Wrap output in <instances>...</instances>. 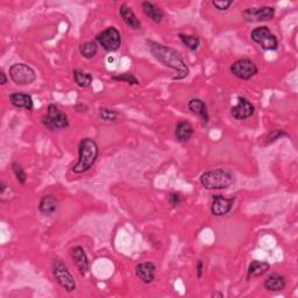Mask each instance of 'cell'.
I'll return each instance as SVG.
<instances>
[{"instance_id":"6da1fadb","label":"cell","mask_w":298,"mask_h":298,"mask_svg":"<svg viewBox=\"0 0 298 298\" xmlns=\"http://www.w3.org/2000/svg\"><path fill=\"white\" fill-rule=\"evenodd\" d=\"M147 45L152 55L159 62L165 65L166 68H170L176 71V76H174L173 80L181 81L189 76L190 70L176 50L164 45H160V43L154 41H147Z\"/></svg>"},{"instance_id":"7a4b0ae2","label":"cell","mask_w":298,"mask_h":298,"mask_svg":"<svg viewBox=\"0 0 298 298\" xmlns=\"http://www.w3.org/2000/svg\"><path fill=\"white\" fill-rule=\"evenodd\" d=\"M99 155V147L94 139H82L78 144V162L73 165L74 174H83L92 168Z\"/></svg>"},{"instance_id":"3957f363","label":"cell","mask_w":298,"mask_h":298,"mask_svg":"<svg viewBox=\"0 0 298 298\" xmlns=\"http://www.w3.org/2000/svg\"><path fill=\"white\" fill-rule=\"evenodd\" d=\"M199 182L208 190H224L234 183V176L230 170L214 169L201 175Z\"/></svg>"},{"instance_id":"277c9868","label":"cell","mask_w":298,"mask_h":298,"mask_svg":"<svg viewBox=\"0 0 298 298\" xmlns=\"http://www.w3.org/2000/svg\"><path fill=\"white\" fill-rule=\"evenodd\" d=\"M51 271L52 276H54L55 281L59 283L60 287H62L65 291L72 292L76 290L77 284L74 281L72 274L70 273V270L67 266L64 265V262L61 260H54L51 265Z\"/></svg>"},{"instance_id":"5b68a950","label":"cell","mask_w":298,"mask_h":298,"mask_svg":"<svg viewBox=\"0 0 298 298\" xmlns=\"http://www.w3.org/2000/svg\"><path fill=\"white\" fill-rule=\"evenodd\" d=\"M42 124L50 131H60L69 127L68 116L63 113L56 105H49L47 115L42 118Z\"/></svg>"},{"instance_id":"8992f818","label":"cell","mask_w":298,"mask_h":298,"mask_svg":"<svg viewBox=\"0 0 298 298\" xmlns=\"http://www.w3.org/2000/svg\"><path fill=\"white\" fill-rule=\"evenodd\" d=\"M251 39L264 50H276L278 48L277 38L266 26L254 28L251 33Z\"/></svg>"},{"instance_id":"52a82bcc","label":"cell","mask_w":298,"mask_h":298,"mask_svg":"<svg viewBox=\"0 0 298 298\" xmlns=\"http://www.w3.org/2000/svg\"><path fill=\"white\" fill-rule=\"evenodd\" d=\"M10 77L17 85H29L36 80V72L28 64L15 63L10 68Z\"/></svg>"},{"instance_id":"ba28073f","label":"cell","mask_w":298,"mask_h":298,"mask_svg":"<svg viewBox=\"0 0 298 298\" xmlns=\"http://www.w3.org/2000/svg\"><path fill=\"white\" fill-rule=\"evenodd\" d=\"M96 42L107 52L117 51L121 46L120 32L116 27H108L96 36Z\"/></svg>"},{"instance_id":"9c48e42d","label":"cell","mask_w":298,"mask_h":298,"mask_svg":"<svg viewBox=\"0 0 298 298\" xmlns=\"http://www.w3.org/2000/svg\"><path fill=\"white\" fill-rule=\"evenodd\" d=\"M257 67L252 60L240 59L231 65V72L236 78L243 81H249L257 73Z\"/></svg>"},{"instance_id":"30bf717a","label":"cell","mask_w":298,"mask_h":298,"mask_svg":"<svg viewBox=\"0 0 298 298\" xmlns=\"http://www.w3.org/2000/svg\"><path fill=\"white\" fill-rule=\"evenodd\" d=\"M244 19L247 23H260V21H268L275 16V8L270 6L252 7L246 8L243 12Z\"/></svg>"},{"instance_id":"8fae6325","label":"cell","mask_w":298,"mask_h":298,"mask_svg":"<svg viewBox=\"0 0 298 298\" xmlns=\"http://www.w3.org/2000/svg\"><path fill=\"white\" fill-rule=\"evenodd\" d=\"M235 198H227L222 195H214L211 204V213L214 217H222L229 214L233 209Z\"/></svg>"},{"instance_id":"7c38bea8","label":"cell","mask_w":298,"mask_h":298,"mask_svg":"<svg viewBox=\"0 0 298 298\" xmlns=\"http://www.w3.org/2000/svg\"><path fill=\"white\" fill-rule=\"evenodd\" d=\"M254 112H255L254 105L247 98L244 97H239L238 103L231 108V115L236 120L248 119V118H251L254 115Z\"/></svg>"},{"instance_id":"4fadbf2b","label":"cell","mask_w":298,"mask_h":298,"mask_svg":"<svg viewBox=\"0 0 298 298\" xmlns=\"http://www.w3.org/2000/svg\"><path fill=\"white\" fill-rule=\"evenodd\" d=\"M71 257L73 264L76 265L77 269L82 275H85L90 270V261L87 257L84 248L82 246H76L71 249Z\"/></svg>"},{"instance_id":"5bb4252c","label":"cell","mask_w":298,"mask_h":298,"mask_svg":"<svg viewBox=\"0 0 298 298\" xmlns=\"http://www.w3.org/2000/svg\"><path fill=\"white\" fill-rule=\"evenodd\" d=\"M156 266L153 262H141L135 267V275L141 280L143 283L149 284L155 280Z\"/></svg>"},{"instance_id":"9a60e30c","label":"cell","mask_w":298,"mask_h":298,"mask_svg":"<svg viewBox=\"0 0 298 298\" xmlns=\"http://www.w3.org/2000/svg\"><path fill=\"white\" fill-rule=\"evenodd\" d=\"M119 14L121 16V19L124 23L128 26L129 28H132L134 30H139L141 29V23H140V20L135 15V13L133 12V10L128 6L126 5H121L119 8Z\"/></svg>"},{"instance_id":"2e32d148","label":"cell","mask_w":298,"mask_h":298,"mask_svg":"<svg viewBox=\"0 0 298 298\" xmlns=\"http://www.w3.org/2000/svg\"><path fill=\"white\" fill-rule=\"evenodd\" d=\"M264 287L266 290H268V291H273V292L282 291L287 287V280L284 276L280 274H271L265 280Z\"/></svg>"},{"instance_id":"e0dca14e","label":"cell","mask_w":298,"mask_h":298,"mask_svg":"<svg viewBox=\"0 0 298 298\" xmlns=\"http://www.w3.org/2000/svg\"><path fill=\"white\" fill-rule=\"evenodd\" d=\"M10 100L13 106H15L17 108H25L28 109V111L34 108V102L32 96L24 94V92H14V94L10 95Z\"/></svg>"},{"instance_id":"ac0fdd59","label":"cell","mask_w":298,"mask_h":298,"mask_svg":"<svg viewBox=\"0 0 298 298\" xmlns=\"http://www.w3.org/2000/svg\"><path fill=\"white\" fill-rule=\"evenodd\" d=\"M59 207V201L56 199L55 196L46 195L43 196L39 203V211H40L43 216H52L56 212Z\"/></svg>"},{"instance_id":"d6986e66","label":"cell","mask_w":298,"mask_h":298,"mask_svg":"<svg viewBox=\"0 0 298 298\" xmlns=\"http://www.w3.org/2000/svg\"><path fill=\"white\" fill-rule=\"evenodd\" d=\"M188 107H189V109L192 113L199 116L205 125L208 124L210 117H209L207 104H205L203 100L198 98H192L189 100V103H188Z\"/></svg>"},{"instance_id":"ffe728a7","label":"cell","mask_w":298,"mask_h":298,"mask_svg":"<svg viewBox=\"0 0 298 298\" xmlns=\"http://www.w3.org/2000/svg\"><path fill=\"white\" fill-rule=\"evenodd\" d=\"M192 135H194V127L188 121L178 122L176 128H175V138L178 142L185 143L189 141Z\"/></svg>"},{"instance_id":"44dd1931","label":"cell","mask_w":298,"mask_h":298,"mask_svg":"<svg viewBox=\"0 0 298 298\" xmlns=\"http://www.w3.org/2000/svg\"><path fill=\"white\" fill-rule=\"evenodd\" d=\"M142 11L144 14H146L149 19H152L155 24H161L162 20L164 17V12L162 11V8L159 6H156L155 4L149 3V2H143L141 4Z\"/></svg>"},{"instance_id":"7402d4cb","label":"cell","mask_w":298,"mask_h":298,"mask_svg":"<svg viewBox=\"0 0 298 298\" xmlns=\"http://www.w3.org/2000/svg\"><path fill=\"white\" fill-rule=\"evenodd\" d=\"M270 269V265L265 261H252L248 267L247 278L251 280L265 275Z\"/></svg>"},{"instance_id":"603a6c76","label":"cell","mask_w":298,"mask_h":298,"mask_svg":"<svg viewBox=\"0 0 298 298\" xmlns=\"http://www.w3.org/2000/svg\"><path fill=\"white\" fill-rule=\"evenodd\" d=\"M78 50H80V54L83 56V58L86 60H91L97 55L98 45L96 41H87V42L82 43L80 48H78Z\"/></svg>"},{"instance_id":"cb8c5ba5","label":"cell","mask_w":298,"mask_h":298,"mask_svg":"<svg viewBox=\"0 0 298 298\" xmlns=\"http://www.w3.org/2000/svg\"><path fill=\"white\" fill-rule=\"evenodd\" d=\"M73 80L78 86L89 87L92 84L94 77L89 72L82 71V70H73Z\"/></svg>"},{"instance_id":"d4e9b609","label":"cell","mask_w":298,"mask_h":298,"mask_svg":"<svg viewBox=\"0 0 298 298\" xmlns=\"http://www.w3.org/2000/svg\"><path fill=\"white\" fill-rule=\"evenodd\" d=\"M179 39L184 46L191 51H196L200 46V39L195 35H188V34H179Z\"/></svg>"},{"instance_id":"484cf974","label":"cell","mask_w":298,"mask_h":298,"mask_svg":"<svg viewBox=\"0 0 298 298\" xmlns=\"http://www.w3.org/2000/svg\"><path fill=\"white\" fill-rule=\"evenodd\" d=\"M113 81H118V82H125L128 85H139V80L137 77L134 76L132 73H120V74H116V76H112Z\"/></svg>"},{"instance_id":"4316f807","label":"cell","mask_w":298,"mask_h":298,"mask_svg":"<svg viewBox=\"0 0 298 298\" xmlns=\"http://www.w3.org/2000/svg\"><path fill=\"white\" fill-rule=\"evenodd\" d=\"M99 116L104 121L113 122V121H117L118 118H119V113H118L117 111H113V109L103 107V108H100Z\"/></svg>"},{"instance_id":"83f0119b","label":"cell","mask_w":298,"mask_h":298,"mask_svg":"<svg viewBox=\"0 0 298 298\" xmlns=\"http://www.w3.org/2000/svg\"><path fill=\"white\" fill-rule=\"evenodd\" d=\"M12 170H13V173H14V175H15L17 182L21 183V184H25L26 182H27V174H26L25 169L19 163H16V162H13V163H12Z\"/></svg>"},{"instance_id":"f1b7e54d","label":"cell","mask_w":298,"mask_h":298,"mask_svg":"<svg viewBox=\"0 0 298 298\" xmlns=\"http://www.w3.org/2000/svg\"><path fill=\"white\" fill-rule=\"evenodd\" d=\"M283 137H288V134L284 132L283 129H274V131H271V132L268 134V137L266 138V144L274 143L275 141H277V140L282 139Z\"/></svg>"},{"instance_id":"f546056e","label":"cell","mask_w":298,"mask_h":298,"mask_svg":"<svg viewBox=\"0 0 298 298\" xmlns=\"http://www.w3.org/2000/svg\"><path fill=\"white\" fill-rule=\"evenodd\" d=\"M212 5L217 8L219 12H226L233 5V2H212Z\"/></svg>"},{"instance_id":"4dcf8cb0","label":"cell","mask_w":298,"mask_h":298,"mask_svg":"<svg viewBox=\"0 0 298 298\" xmlns=\"http://www.w3.org/2000/svg\"><path fill=\"white\" fill-rule=\"evenodd\" d=\"M169 201H170V204H172L173 208H178L179 205L182 204L181 195H179L178 192H172V194L169 195Z\"/></svg>"},{"instance_id":"1f68e13d","label":"cell","mask_w":298,"mask_h":298,"mask_svg":"<svg viewBox=\"0 0 298 298\" xmlns=\"http://www.w3.org/2000/svg\"><path fill=\"white\" fill-rule=\"evenodd\" d=\"M196 271H197V277L201 278V276H203V271H204V264H203V260H200V258L197 261Z\"/></svg>"},{"instance_id":"d6a6232c","label":"cell","mask_w":298,"mask_h":298,"mask_svg":"<svg viewBox=\"0 0 298 298\" xmlns=\"http://www.w3.org/2000/svg\"><path fill=\"white\" fill-rule=\"evenodd\" d=\"M0 78H2V82H0V84L2 85H5L7 83V77H6V73L4 72V70L0 71Z\"/></svg>"},{"instance_id":"836d02e7","label":"cell","mask_w":298,"mask_h":298,"mask_svg":"<svg viewBox=\"0 0 298 298\" xmlns=\"http://www.w3.org/2000/svg\"><path fill=\"white\" fill-rule=\"evenodd\" d=\"M6 187H7V185H6V183H5V182H4V181L0 182V194H2V195L5 194Z\"/></svg>"},{"instance_id":"e575fe53","label":"cell","mask_w":298,"mask_h":298,"mask_svg":"<svg viewBox=\"0 0 298 298\" xmlns=\"http://www.w3.org/2000/svg\"><path fill=\"white\" fill-rule=\"evenodd\" d=\"M212 296H213V297H224V295H222L221 292H214Z\"/></svg>"}]
</instances>
